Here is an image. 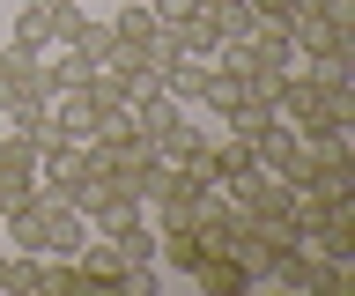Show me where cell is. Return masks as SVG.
Returning <instances> with one entry per match:
<instances>
[{
    "label": "cell",
    "instance_id": "6da1fadb",
    "mask_svg": "<svg viewBox=\"0 0 355 296\" xmlns=\"http://www.w3.org/2000/svg\"><path fill=\"white\" fill-rule=\"evenodd\" d=\"M252 163L274 171V178H288V185H304V178H311V141L296 134L288 119H266L259 134H252Z\"/></svg>",
    "mask_w": 355,
    "mask_h": 296
},
{
    "label": "cell",
    "instance_id": "7a4b0ae2",
    "mask_svg": "<svg viewBox=\"0 0 355 296\" xmlns=\"http://www.w3.org/2000/svg\"><path fill=\"white\" fill-rule=\"evenodd\" d=\"M44 60L30 45H0V112H30V104H44Z\"/></svg>",
    "mask_w": 355,
    "mask_h": 296
},
{
    "label": "cell",
    "instance_id": "3957f363",
    "mask_svg": "<svg viewBox=\"0 0 355 296\" xmlns=\"http://www.w3.org/2000/svg\"><path fill=\"white\" fill-rule=\"evenodd\" d=\"M111 30H119V45H126L133 60H141L155 37H163V23H155V8H148V0H119V8H111Z\"/></svg>",
    "mask_w": 355,
    "mask_h": 296
},
{
    "label": "cell",
    "instance_id": "277c9868",
    "mask_svg": "<svg viewBox=\"0 0 355 296\" xmlns=\"http://www.w3.org/2000/svg\"><path fill=\"white\" fill-rule=\"evenodd\" d=\"M89 237H96V229H89V215H82V207L52 200V223H44V252H52V259H74Z\"/></svg>",
    "mask_w": 355,
    "mask_h": 296
},
{
    "label": "cell",
    "instance_id": "5b68a950",
    "mask_svg": "<svg viewBox=\"0 0 355 296\" xmlns=\"http://www.w3.org/2000/svg\"><path fill=\"white\" fill-rule=\"evenodd\" d=\"M185 281H200L207 296H244V289H259V281H252V274H244L237 259H230V252H207V259H200V267L185 274Z\"/></svg>",
    "mask_w": 355,
    "mask_h": 296
},
{
    "label": "cell",
    "instance_id": "8992f818",
    "mask_svg": "<svg viewBox=\"0 0 355 296\" xmlns=\"http://www.w3.org/2000/svg\"><path fill=\"white\" fill-rule=\"evenodd\" d=\"M171 45H178V52H200V60H215V45H222V23L207 15V8H193V15H185V23L171 30Z\"/></svg>",
    "mask_w": 355,
    "mask_h": 296
},
{
    "label": "cell",
    "instance_id": "52a82bcc",
    "mask_svg": "<svg viewBox=\"0 0 355 296\" xmlns=\"http://www.w3.org/2000/svg\"><path fill=\"white\" fill-rule=\"evenodd\" d=\"M104 245L119 252V267H133V259H155V223H148V215H141V223H126V229H111Z\"/></svg>",
    "mask_w": 355,
    "mask_h": 296
},
{
    "label": "cell",
    "instance_id": "ba28073f",
    "mask_svg": "<svg viewBox=\"0 0 355 296\" xmlns=\"http://www.w3.org/2000/svg\"><path fill=\"white\" fill-rule=\"evenodd\" d=\"M148 8H155V23H163V30H178V23L200 8V0H148Z\"/></svg>",
    "mask_w": 355,
    "mask_h": 296
}]
</instances>
